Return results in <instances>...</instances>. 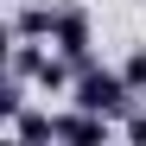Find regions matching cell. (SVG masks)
<instances>
[{
    "label": "cell",
    "instance_id": "cell-1",
    "mask_svg": "<svg viewBox=\"0 0 146 146\" xmlns=\"http://www.w3.org/2000/svg\"><path fill=\"white\" fill-rule=\"evenodd\" d=\"M64 102H76V108H95V114L121 121L140 95H133L127 76H121V64H95V57H83V64H76V89H70Z\"/></svg>",
    "mask_w": 146,
    "mask_h": 146
},
{
    "label": "cell",
    "instance_id": "cell-2",
    "mask_svg": "<svg viewBox=\"0 0 146 146\" xmlns=\"http://www.w3.org/2000/svg\"><path fill=\"white\" fill-rule=\"evenodd\" d=\"M51 44L64 57H95V13L89 7H76V0H57V26H51Z\"/></svg>",
    "mask_w": 146,
    "mask_h": 146
},
{
    "label": "cell",
    "instance_id": "cell-3",
    "mask_svg": "<svg viewBox=\"0 0 146 146\" xmlns=\"http://www.w3.org/2000/svg\"><path fill=\"white\" fill-rule=\"evenodd\" d=\"M121 133V121H108V114H95V108H57V140H70V146H108Z\"/></svg>",
    "mask_w": 146,
    "mask_h": 146
},
{
    "label": "cell",
    "instance_id": "cell-4",
    "mask_svg": "<svg viewBox=\"0 0 146 146\" xmlns=\"http://www.w3.org/2000/svg\"><path fill=\"white\" fill-rule=\"evenodd\" d=\"M51 26H57V0H13L7 7L13 38H51Z\"/></svg>",
    "mask_w": 146,
    "mask_h": 146
},
{
    "label": "cell",
    "instance_id": "cell-5",
    "mask_svg": "<svg viewBox=\"0 0 146 146\" xmlns=\"http://www.w3.org/2000/svg\"><path fill=\"white\" fill-rule=\"evenodd\" d=\"M121 76L133 83V95H146V44H133V51L121 57Z\"/></svg>",
    "mask_w": 146,
    "mask_h": 146
}]
</instances>
